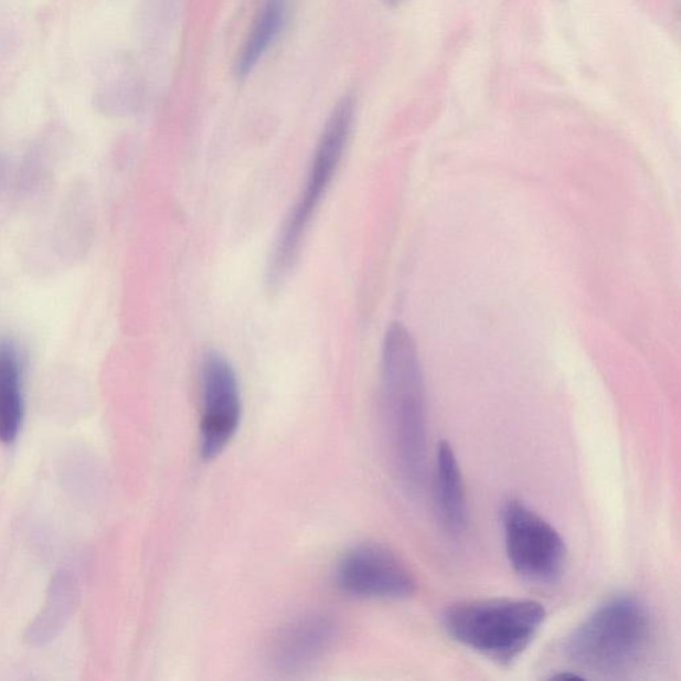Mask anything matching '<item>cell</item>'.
<instances>
[{"mask_svg": "<svg viewBox=\"0 0 681 681\" xmlns=\"http://www.w3.org/2000/svg\"><path fill=\"white\" fill-rule=\"evenodd\" d=\"M657 641V623L643 599L619 594L576 626L563 652L571 664L596 677L618 679L640 670Z\"/></svg>", "mask_w": 681, "mask_h": 681, "instance_id": "obj_2", "label": "cell"}, {"mask_svg": "<svg viewBox=\"0 0 681 681\" xmlns=\"http://www.w3.org/2000/svg\"><path fill=\"white\" fill-rule=\"evenodd\" d=\"M242 394L235 369L222 353H206L201 363L200 451L215 459L236 436L242 423Z\"/></svg>", "mask_w": 681, "mask_h": 681, "instance_id": "obj_6", "label": "cell"}, {"mask_svg": "<svg viewBox=\"0 0 681 681\" xmlns=\"http://www.w3.org/2000/svg\"><path fill=\"white\" fill-rule=\"evenodd\" d=\"M354 123L352 97H343L330 114L311 158L307 181L297 203L278 233L268 264L267 284L278 290L288 280L300 257L302 244L323 194L339 171Z\"/></svg>", "mask_w": 681, "mask_h": 681, "instance_id": "obj_4", "label": "cell"}, {"mask_svg": "<svg viewBox=\"0 0 681 681\" xmlns=\"http://www.w3.org/2000/svg\"><path fill=\"white\" fill-rule=\"evenodd\" d=\"M551 679L574 681V680H583L585 678L581 677V674L578 673L567 671V672H561V673L554 674V677Z\"/></svg>", "mask_w": 681, "mask_h": 681, "instance_id": "obj_12", "label": "cell"}, {"mask_svg": "<svg viewBox=\"0 0 681 681\" xmlns=\"http://www.w3.org/2000/svg\"><path fill=\"white\" fill-rule=\"evenodd\" d=\"M382 407L401 481L423 488L427 454V402L417 345L404 323L387 328L381 361Z\"/></svg>", "mask_w": 681, "mask_h": 681, "instance_id": "obj_1", "label": "cell"}, {"mask_svg": "<svg viewBox=\"0 0 681 681\" xmlns=\"http://www.w3.org/2000/svg\"><path fill=\"white\" fill-rule=\"evenodd\" d=\"M289 0H264L252 24L236 62L238 79L248 77L257 63L267 54L270 45L280 36L288 18Z\"/></svg>", "mask_w": 681, "mask_h": 681, "instance_id": "obj_10", "label": "cell"}, {"mask_svg": "<svg viewBox=\"0 0 681 681\" xmlns=\"http://www.w3.org/2000/svg\"><path fill=\"white\" fill-rule=\"evenodd\" d=\"M546 619V608L540 602L481 599L447 608L443 626L460 646L508 667L526 652Z\"/></svg>", "mask_w": 681, "mask_h": 681, "instance_id": "obj_3", "label": "cell"}, {"mask_svg": "<svg viewBox=\"0 0 681 681\" xmlns=\"http://www.w3.org/2000/svg\"><path fill=\"white\" fill-rule=\"evenodd\" d=\"M434 501L445 529L453 535L464 534L469 524V502L456 451L447 440L437 449Z\"/></svg>", "mask_w": 681, "mask_h": 681, "instance_id": "obj_9", "label": "cell"}, {"mask_svg": "<svg viewBox=\"0 0 681 681\" xmlns=\"http://www.w3.org/2000/svg\"><path fill=\"white\" fill-rule=\"evenodd\" d=\"M386 3L395 6L402 2V0H385Z\"/></svg>", "mask_w": 681, "mask_h": 681, "instance_id": "obj_13", "label": "cell"}, {"mask_svg": "<svg viewBox=\"0 0 681 681\" xmlns=\"http://www.w3.org/2000/svg\"><path fill=\"white\" fill-rule=\"evenodd\" d=\"M339 635L337 621L327 614L298 616L283 626L272 640L270 664L281 672H298L320 661L332 650Z\"/></svg>", "mask_w": 681, "mask_h": 681, "instance_id": "obj_8", "label": "cell"}, {"mask_svg": "<svg viewBox=\"0 0 681 681\" xmlns=\"http://www.w3.org/2000/svg\"><path fill=\"white\" fill-rule=\"evenodd\" d=\"M23 423L22 365L12 343L0 341V440H15Z\"/></svg>", "mask_w": 681, "mask_h": 681, "instance_id": "obj_11", "label": "cell"}, {"mask_svg": "<svg viewBox=\"0 0 681 681\" xmlns=\"http://www.w3.org/2000/svg\"><path fill=\"white\" fill-rule=\"evenodd\" d=\"M336 583L354 598L401 600L417 589L412 570L397 554L381 544L361 543L341 556Z\"/></svg>", "mask_w": 681, "mask_h": 681, "instance_id": "obj_7", "label": "cell"}, {"mask_svg": "<svg viewBox=\"0 0 681 681\" xmlns=\"http://www.w3.org/2000/svg\"><path fill=\"white\" fill-rule=\"evenodd\" d=\"M506 554L512 570L538 585H554L566 570L568 551L560 531L519 499L501 509Z\"/></svg>", "mask_w": 681, "mask_h": 681, "instance_id": "obj_5", "label": "cell"}]
</instances>
